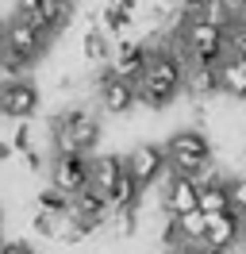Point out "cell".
Wrapping results in <instances>:
<instances>
[{
	"mask_svg": "<svg viewBox=\"0 0 246 254\" xmlns=\"http://www.w3.org/2000/svg\"><path fill=\"white\" fill-rule=\"evenodd\" d=\"M243 239H246V216H243Z\"/></svg>",
	"mask_w": 246,
	"mask_h": 254,
	"instance_id": "obj_28",
	"label": "cell"
},
{
	"mask_svg": "<svg viewBox=\"0 0 246 254\" xmlns=\"http://www.w3.org/2000/svg\"><path fill=\"white\" fill-rule=\"evenodd\" d=\"M239 8H243V12H246V0H239Z\"/></svg>",
	"mask_w": 246,
	"mask_h": 254,
	"instance_id": "obj_31",
	"label": "cell"
},
{
	"mask_svg": "<svg viewBox=\"0 0 246 254\" xmlns=\"http://www.w3.org/2000/svg\"><path fill=\"white\" fill-rule=\"evenodd\" d=\"M219 93L235 96V100H246V54H223L219 62Z\"/></svg>",
	"mask_w": 246,
	"mask_h": 254,
	"instance_id": "obj_15",
	"label": "cell"
},
{
	"mask_svg": "<svg viewBox=\"0 0 246 254\" xmlns=\"http://www.w3.org/2000/svg\"><path fill=\"white\" fill-rule=\"evenodd\" d=\"M200 185V212L204 216H219V212H231V192H227V177L219 170H208L204 177H196Z\"/></svg>",
	"mask_w": 246,
	"mask_h": 254,
	"instance_id": "obj_13",
	"label": "cell"
},
{
	"mask_svg": "<svg viewBox=\"0 0 246 254\" xmlns=\"http://www.w3.org/2000/svg\"><path fill=\"white\" fill-rule=\"evenodd\" d=\"M123 174H127V166H123L120 154H96V158H89V185L100 189L104 196L112 192V185H116Z\"/></svg>",
	"mask_w": 246,
	"mask_h": 254,
	"instance_id": "obj_16",
	"label": "cell"
},
{
	"mask_svg": "<svg viewBox=\"0 0 246 254\" xmlns=\"http://www.w3.org/2000/svg\"><path fill=\"white\" fill-rule=\"evenodd\" d=\"M0 231H4V212H0Z\"/></svg>",
	"mask_w": 246,
	"mask_h": 254,
	"instance_id": "obj_29",
	"label": "cell"
},
{
	"mask_svg": "<svg viewBox=\"0 0 246 254\" xmlns=\"http://www.w3.org/2000/svg\"><path fill=\"white\" fill-rule=\"evenodd\" d=\"M166 162H169V174H184V177H204L212 170V139L200 131V127H184L177 135H169L166 143Z\"/></svg>",
	"mask_w": 246,
	"mask_h": 254,
	"instance_id": "obj_3",
	"label": "cell"
},
{
	"mask_svg": "<svg viewBox=\"0 0 246 254\" xmlns=\"http://www.w3.org/2000/svg\"><path fill=\"white\" fill-rule=\"evenodd\" d=\"M96 100H100V108L108 112V116H127V112L138 104L135 96V81H123L116 77V73H100V81H96Z\"/></svg>",
	"mask_w": 246,
	"mask_h": 254,
	"instance_id": "obj_11",
	"label": "cell"
},
{
	"mask_svg": "<svg viewBox=\"0 0 246 254\" xmlns=\"http://www.w3.org/2000/svg\"><path fill=\"white\" fill-rule=\"evenodd\" d=\"M0 65H4V47H0Z\"/></svg>",
	"mask_w": 246,
	"mask_h": 254,
	"instance_id": "obj_30",
	"label": "cell"
},
{
	"mask_svg": "<svg viewBox=\"0 0 246 254\" xmlns=\"http://www.w3.org/2000/svg\"><path fill=\"white\" fill-rule=\"evenodd\" d=\"M8 158H15V146L8 143V139H0V166H4Z\"/></svg>",
	"mask_w": 246,
	"mask_h": 254,
	"instance_id": "obj_26",
	"label": "cell"
},
{
	"mask_svg": "<svg viewBox=\"0 0 246 254\" xmlns=\"http://www.w3.org/2000/svg\"><path fill=\"white\" fill-rule=\"evenodd\" d=\"M239 243H243V216H235V212L208 216L204 247H239Z\"/></svg>",
	"mask_w": 246,
	"mask_h": 254,
	"instance_id": "obj_14",
	"label": "cell"
},
{
	"mask_svg": "<svg viewBox=\"0 0 246 254\" xmlns=\"http://www.w3.org/2000/svg\"><path fill=\"white\" fill-rule=\"evenodd\" d=\"M31 231L43 239H54V231H58V216L54 212H43V208H35V216H31Z\"/></svg>",
	"mask_w": 246,
	"mask_h": 254,
	"instance_id": "obj_22",
	"label": "cell"
},
{
	"mask_svg": "<svg viewBox=\"0 0 246 254\" xmlns=\"http://www.w3.org/2000/svg\"><path fill=\"white\" fill-rule=\"evenodd\" d=\"M69 204H73V196H65V192L54 189V185H43V189L35 192V208H43V212H54V216L69 212Z\"/></svg>",
	"mask_w": 246,
	"mask_h": 254,
	"instance_id": "obj_20",
	"label": "cell"
},
{
	"mask_svg": "<svg viewBox=\"0 0 246 254\" xmlns=\"http://www.w3.org/2000/svg\"><path fill=\"white\" fill-rule=\"evenodd\" d=\"M146 58H150V43L127 39V35H123L120 43L112 47L108 73H116V77H123V81H138V77H142V69H146Z\"/></svg>",
	"mask_w": 246,
	"mask_h": 254,
	"instance_id": "obj_8",
	"label": "cell"
},
{
	"mask_svg": "<svg viewBox=\"0 0 246 254\" xmlns=\"http://www.w3.org/2000/svg\"><path fill=\"white\" fill-rule=\"evenodd\" d=\"M39 112V89L35 81H0V116L8 120H31Z\"/></svg>",
	"mask_w": 246,
	"mask_h": 254,
	"instance_id": "obj_9",
	"label": "cell"
},
{
	"mask_svg": "<svg viewBox=\"0 0 246 254\" xmlns=\"http://www.w3.org/2000/svg\"><path fill=\"white\" fill-rule=\"evenodd\" d=\"M204 254H235V247H200Z\"/></svg>",
	"mask_w": 246,
	"mask_h": 254,
	"instance_id": "obj_27",
	"label": "cell"
},
{
	"mask_svg": "<svg viewBox=\"0 0 246 254\" xmlns=\"http://www.w3.org/2000/svg\"><path fill=\"white\" fill-rule=\"evenodd\" d=\"M200 247L204 243H177V247H169V254H204Z\"/></svg>",
	"mask_w": 246,
	"mask_h": 254,
	"instance_id": "obj_25",
	"label": "cell"
},
{
	"mask_svg": "<svg viewBox=\"0 0 246 254\" xmlns=\"http://www.w3.org/2000/svg\"><path fill=\"white\" fill-rule=\"evenodd\" d=\"M227 192H231V212H235V216H246V174L227 177Z\"/></svg>",
	"mask_w": 246,
	"mask_h": 254,
	"instance_id": "obj_21",
	"label": "cell"
},
{
	"mask_svg": "<svg viewBox=\"0 0 246 254\" xmlns=\"http://www.w3.org/2000/svg\"><path fill=\"white\" fill-rule=\"evenodd\" d=\"M158 208H162L166 216H184V212H196V208H200V185H196V177L169 174L166 185H162V196H158Z\"/></svg>",
	"mask_w": 246,
	"mask_h": 254,
	"instance_id": "obj_7",
	"label": "cell"
},
{
	"mask_svg": "<svg viewBox=\"0 0 246 254\" xmlns=\"http://www.w3.org/2000/svg\"><path fill=\"white\" fill-rule=\"evenodd\" d=\"M50 139L58 154H89L100 143V116L92 108H65L50 127Z\"/></svg>",
	"mask_w": 246,
	"mask_h": 254,
	"instance_id": "obj_2",
	"label": "cell"
},
{
	"mask_svg": "<svg viewBox=\"0 0 246 254\" xmlns=\"http://www.w3.org/2000/svg\"><path fill=\"white\" fill-rule=\"evenodd\" d=\"M227 50L231 54H246V16L227 23Z\"/></svg>",
	"mask_w": 246,
	"mask_h": 254,
	"instance_id": "obj_23",
	"label": "cell"
},
{
	"mask_svg": "<svg viewBox=\"0 0 246 254\" xmlns=\"http://www.w3.org/2000/svg\"><path fill=\"white\" fill-rule=\"evenodd\" d=\"M181 89H184V58L169 39H162V47H150L146 69L135 81V96L146 108H166L177 100Z\"/></svg>",
	"mask_w": 246,
	"mask_h": 254,
	"instance_id": "obj_1",
	"label": "cell"
},
{
	"mask_svg": "<svg viewBox=\"0 0 246 254\" xmlns=\"http://www.w3.org/2000/svg\"><path fill=\"white\" fill-rule=\"evenodd\" d=\"M177 220V235L181 243H204V231H208V216L204 212H184V216H173Z\"/></svg>",
	"mask_w": 246,
	"mask_h": 254,
	"instance_id": "obj_19",
	"label": "cell"
},
{
	"mask_svg": "<svg viewBox=\"0 0 246 254\" xmlns=\"http://www.w3.org/2000/svg\"><path fill=\"white\" fill-rule=\"evenodd\" d=\"M123 166H127V174L135 177L142 189H150L154 181H162L169 170V162H166V146H158V143H138L131 146L127 154H123Z\"/></svg>",
	"mask_w": 246,
	"mask_h": 254,
	"instance_id": "obj_5",
	"label": "cell"
},
{
	"mask_svg": "<svg viewBox=\"0 0 246 254\" xmlns=\"http://www.w3.org/2000/svg\"><path fill=\"white\" fill-rule=\"evenodd\" d=\"M50 39H54V35L46 31V27L31 23V19L12 16V23H4V39H0V47L8 50V54H15V58H23V62H35V58L46 50Z\"/></svg>",
	"mask_w": 246,
	"mask_h": 254,
	"instance_id": "obj_4",
	"label": "cell"
},
{
	"mask_svg": "<svg viewBox=\"0 0 246 254\" xmlns=\"http://www.w3.org/2000/svg\"><path fill=\"white\" fill-rule=\"evenodd\" d=\"M81 54H85V62H92V65H108V58H112V35L100 31V27L85 31V39H81Z\"/></svg>",
	"mask_w": 246,
	"mask_h": 254,
	"instance_id": "obj_18",
	"label": "cell"
},
{
	"mask_svg": "<svg viewBox=\"0 0 246 254\" xmlns=\"http://www.w3.org/2000/svg\"><path fill=\"white\" fill-rule=\"evenodd\" d=\"M0 254H39V251L27 247L23 239H4V243H0Z\"/></svg>",
	"mask_w": 246,
	"mask_h": 254,
	"instance_id": "obj_24",
	"label": "cell"
},
{
	"mask_svg": "<svg viewBox=\"0 0 246 254\" xmlns=\"http://www.w3.org/2000/svg\"><path fill=\"white\" fill-rule=\"evenodd\" d=\"M0 39H4V23H0Z\"/></svg>",
	"mask_w": 246,
	"mask_h": 254,
	"instance_id": "obj_32",
	"label": "cell"
},
{
	"mask_svg": "<svg viewBox=\"0 0 246 254\" xmlns=\"http://www.w3.org/2000/svg\"><path fill=\"white\" fill-rule=\"evenodd\" d=\"M50 185L62 189L65 196H77L89 185V154H54V162H50Z\"/></svg>",
	"mask_w": 246,
	"mask_h": 254,
	"instance_id": "obj_10",
	"label": "cell"
},
{
	"mask_svg": "<svg viewBox=\"0 0 246 254\" xmlns=\"http://www.w3.org/2000/svg\"><path fill=\"white\" fill-rule=\"evenodd\" d=\"M69 212H73L77 220L89 227V235H100V231H104V223H108V216H112V204H108V196H104L100 189L85 185V189L73 196Z\"/></svg>",
	"mask_w": 246,
	"mask_h": 254,
	"instance_id": "obj_12",
	"label": "cell"
},
{
	"mask_svg": "<svg viewBox=\"0 0 246 254\" xmlns=\"http://www.w3.org/2000/svg\"><path fill=\"white\" fill-rule=\"evenodd\" d=\"M135 19H138V12L131 8V4H123V0H108L104 12H100V31L120 35V39H123V35L135 27Z\"/></svg>",
	"mask_w": 246,
	"mask_h": 254,
	"instance_id": "obj_17",
	"label": "cell"
},
{
	"mask_svg": "<svg viewBox=\"0 0 246 254\" xmlns=\"http://www.w3.org/2000/svg\"><path fill=\"white\" fill-rule=\"evenodd\" d=\"M243 174H246V170H243Z\"/></svg>",
	"mask_w": 246,
	"mask_h": 254,
	"instance_id": "obj_33",
	"label": "cell"
},
{
	"mask_svg": "<svg viewBox=\"0 0 246 254\" xmlns=\"http://www.w3.org/2000/svg\"><path fill=\"white\" fill-rule=\"evenodd\" d=\"M15 16L31 19L54 35L58 27H65L73 19V0H15Z\"/></svg>",
	"mask_w": 246,
	"mask_h": 254,
	"instance_id": "obj_6",
	"label": "cell"
}]
</instances>
